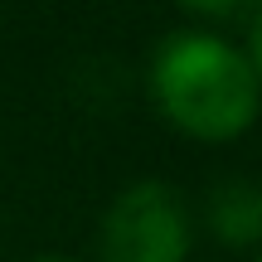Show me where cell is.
Here are the masks:
<instances>
[{
	"label": "cell",
	"instance_id": "7",
	"mask_svg": "<svg viewBox=\"0 0 262 262\" xmlns=\"http://www.w3.org/2000/svg\"><path fill=\"white\" fill-rule=\"evenodd\" d=\"M257 262H262V257H257Z\"/></svg>",
	"mask_w": 262,
	"mask_h": 262
},
{
	"label": "cell",
	"instance_id": "2",
	"mask_svg": "<svg viewBox=\"0 0 262 262\" xmlns=\"http://www.w3.org/2000/svg\"><path fill=\"white\" fill-rule=\"evenodd\" d=\"M189 209L160 180L122 189L102 219V262H185Z\"/></svg>",
	"mask_w": 262,
	"mask_h": 262
},
{
	"label": "cell",
	"instance_id": "3",
	"mask_svg": "<svg viewBox=\"0 0 262 262\" xmlns=\"http://www.w3.org/2000/svg\"><path fill=\"white\" fill-rule=\"evenodd\" d=\"M209 228L228 248L262 243V185L257 180H224L209 194Z\"/></svg>",
	"mask_w": 262,
	"mask_h": 262
},
{
	"label": "cell",
	"instance_id": "5",
	"mask_svg": "<svg viewBox=\"0 0 262 262\" xmlns=\"http://www.w3.org/2000/svg\"><path fill=\"white\" fill-rule=\"evenodd\" d=\"M248 63H253V73H257V83H262V15L248 25Z\"/></svg>",
	"mask_w": 262,
	"mask_h": 262
},
{
	"label": "cell",
	"instance_id": "4",
	"mask_svg": "<svg viewBox=\"0 0 262 262\" xmlns=\"http://www.w3.org/2000/svg\"><path fill=\"white\" fill-rule=\"evenodd\" d=\"M185 5L214 19H248V25L262 15V0H185Z\"/></svg>",
	"mask_w": 262,
	"mask_h": 262
},
{
	"label": "cell",
	"instance_id": "1",
	"mask_svg": "<svg viewBox=\"0 0 262 262\" xmlns=\"http://www.w3.org/2000/svg\"><path fill=\"white\" fill-rule=\"evenodd\" d=\"M150 88L175 126L228 141L257 117V73L248 54L214 34H170L150 58Z\"/></svg>",
	"mask_w": 262,
	"mask_h": 262
},
{
	"label": "cell",
	"instance_id": "6",
	"mask_svg": "<svg viewBox=\"0 0 262 262\" xmlns=\"http://www.w3.org/2000/svg\"><path fill=\"white\" fill-rule=\"evenodd\" d=\"M34 262H68V257H34Z\"/></svg>",
	"mask_w": 262,
	"mask_h": 262
}]
</instances>
